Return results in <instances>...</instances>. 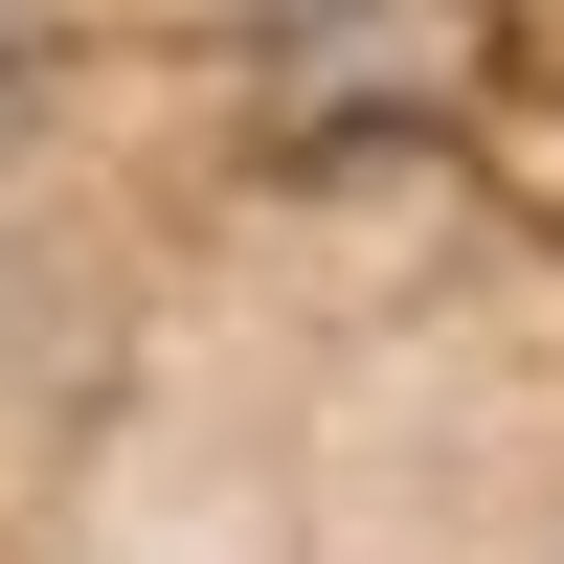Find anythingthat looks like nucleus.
I'll return each instance as SVG.
<instances>
[]
</instances>
